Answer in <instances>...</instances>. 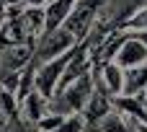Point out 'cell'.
Masks as SVG:
<instances>
[{
    "mask_svg": "<svg viewBox=\"0 0 147 132\" xmlns=\"http://www.w3.org/2000/svg\"><path fill=\"white\" fill-rule=\"evenodd\" d=\"M72 54H75V52H67V54H62V57H57V60L41 62V67L36 70L34 83H36V91H39L44 99H52V93L59 88V83H62V78H65V70H67Z\"/></svg>",
    "mask_w": 147,
    "mask_h": 132,
    "instance_id": "obj_2",
    "label": "cell"
},
{
    "mask_svg": "<svg viewBox=\"0 0 147 132\" xmlns=\"http://www.w3.org/2000/svg\"><path fill=\"white\" fill-rule=\"evenodd\" d=\"M83 130V119H78V117H70V119H65L59 127L54 132H80Z\"/></svg>",
    "mask_w": 147,
    "mask_h": 132,
    "instance_id": "obj_12",
    "label": "cell"
},
{
    "mask_svg": "<svg viewBox=\"0 0 147 132\" xmlns=\"http://www.w3.org/2000/svg\"><path fill=\"white\" fill-rule=\"evenodd\" d=\"M72 42H75V36H72L65 26H59L57 31H49V34L44 36V42H41V49H39L41 62H49V60H57V57L67 54Z\"/></svg>",
    "mask_w": 147,
    "mask_h": 132,
    "instance_id": "obj_5",
    "label": "cell"
},
{
    "mask_svg": "<svg viewBox=\"0 0 147 132\" xmlns=\"http://www.w3.org/2000/svg\"><path fill=\"white\" fill-rule=\"evenodd\" d=\"M103 3H106V0H80V3H75L70 18L65 21V29H67L75 39H83V36L88 34V29L93 26V18H96V13H98V8H101Z\"/></svg>",
    "mask_w": 147,
    "mask_h": 132,
    "instance_id": "obj_3",
    "label": "cell"
},
{
    "mask_svg": "<svg viewBox=\"0 0 147 132\" xmlns=\"http://www.w3.org/2000/svg\"><path fill=\"white\" fill-rule=\"evenodd\" d=\"M103 83L106 88L114 93V96H121L124 93V70L114 62V65H106L103 67Z\"/></svg>",
    "mask_w": 147,
    "mask_h": 132,
    "instance_id": "obj_8",
    "label": "cell"
},
{
    "mask_svg": "<svg viewBox=\"0 0 147 132\" xmlns=\"http://www.w3.org/2000/svg\"><path fill=\"white\" fill-rule=\"evenodd\" d=\"M109 117V99L103 93H93V99L85 106V119L88 122H103Z\"/></svg>",
    "mask_w": 147,
    "mask_h": 132,
    "instance_id": "obj_7",
    "label": "cell"
},
{
    "mask_svg": "<svg viewBox=\"0 0 147 132\" xmlns=\"http://www.w3.org/2000/svg\"><path fill=\"white\" fill-rule=\"evenodd\" d=\"M145 106H147V93H145Z\"/></svg>",
    "mask_w": 147,
    "mask_h": 132,
    "instance_id": "obj_15",
    "label": "cell"
},
{
    "mask_svg": "<svg viewBox=\"0 0 147 132\" xmlns=\"http://www.w3.org/2000/svg\"><path fill=\"white\" fill-rule=\"evenodd\" d=\"M114 62H116L121 70H132V67L145 65V62H147V44H145V42H140L137 36H132V34L124 36V42H121V47H119Z\"/></svg>",
    "mask_w": 147,
    "mask_h": 132,
    "instance_id": "obj_4",
    "label": "cell"
},
{
    "mask_svg": "<svg viewBox=\"0 0 147 132\" xmlns=\"http://www.w3.org/2000/svg\"><path fill=\"white\" fill-rule=\"evenodd\" d=\"M26 57H28V47H18V44H10V49H5V52H3V65L13 70V67L23 65V62H26Z\"/></svg>",
    "mask_w": 147,
    "mask_h": 132,
    "instance_id": "obj_10",
    "label": "cell"
},
{
    "mask_svg": "<svg viewBox=\"0 0 147 132\" xmlns=\"http://www.w3.org/2000/svg\"><path fill=\"white\" fill-rule=\"evenodd\" d=\"M93 99V86H90V75L85 73L83 78H78L75 83H70L67 88L59 91V101L54 104V114H72L78 109H85L88 101Z\"/></svg>",
    "mask_w": 147,
    "mask_h": 132,
    "instance_id": "obj_1",
    "label": "cell"
},
{
    "mask_svg": "<svg viewBox=\"0 0 147 132\" xmlns=\"http://www.w3.org/2000/svg\"><path fill=\"white\" fill-rule=\"evenodd\" d=\"M28 3H34V5H36V3H44V0H28Z\"/></svg>",
    "mask_w": 147,
    "mask_h": 132,
    "instance_id": "obj_14",
    "label": "cell"
},
{
    "mask_svg": "<svg viewBox=\"0 0 147 132\" xmlns=\"http://www.w3.org/2000/svg\"><path fill=\"white\" fill-rule=\"evenodd\" d=\"M147 93V62L140 67H132V70H124V93L127 99L132 96H145Z\"/></svg>",
    "mask_w": 147,
    "mask_h": 132,
    "instance_id": "obj_6",
    "label": "cell"
},
{
    "mask_svg": "<svg viewBox=\"0 0 147 132\" xmlns=\"http://www.w3.org/2000/svg\"><path fill=\"white\" fill-rule=\"evenodd\" d=\"M134 36H137L140 42H145V44H147V31H142V34H134Z\"/></svg>",
    "mask_w": 147,
    "mask_h": 132,
    "instance_id": "obj_13",
    "label": "cell"
},
{
    "mask_svg": "<svg viewBox=\"0 0 147 132\" xmlns=\"http://www.w3.org/2000/svg\"><path fill=\"white\" fill-rule=\"evenodd\" d=\"M124 29H127V31H134V34L147 31V5L140 8V10H134V16H132L129 21H124Z\"/></svg>",
    "mask_w": 147,
    "mask_h": 132,
    "instance_id": "obj_11",
    "label": "cell"
},
{
    "mask_svg": "<svg viewBox=\"0 0 147 132\" xmlns=\"http://www.w3.org/2000/svg\"><path fill=\"white\" fill-rule=\"evenodd\" d=\"M101 132H137V125H132V117L127 114H109L101 122Z\"/></svg>",
    "mask_w": 147,
    "mask_h": 132,
    "instance_id": "obj_9",
    "label": "cell"
}]
</instances>
